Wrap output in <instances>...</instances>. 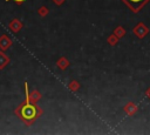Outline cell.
I'll return each instance as SVG.
<instances>
[{
	"label": "cell",
	"mask_w": 150,
	"mask_h": 135,
	"mask_svg": "<svg viewBox=\"0 0 150 135\" xmlns=\"http://www.w3.org/2000/svg\"><path fill=\"white\" fill-rule=\"evenodd\" d=\"M131 11L134 12H138L144 5L145 2H148L149 0H122Z\"/></svg>",
	"instance_id": "cell-2"
},
{
	"label": "cell",
	"mask_w": 150,
	"mask_h": 135,
	"mask_svg": "<svg viewBox=\"0 0 150 135\" xmlns=\"http://www.w3.org/2000/svg\"><path fill=\"white\" fill-rule=\"evenodd\" d=\"M68 88H69L71 92H76V90L80 89V82L76 81V80H73V81L68 85Z\"/></svg>",
	"instance_id": "cell-8"
},
{
	"label": "cell",
	"mask_w": 150,
	"mask_h": 135,
	"mask_svg": "<svg viewBox=\"0 0 150 135\" xmlns=\"http://www.w3.org/2000/svg\"><path fill=\"white\" fill-rule=\"evenodd\" d=\"M40 99H41V94H40V92H38V90H33V92L29 94V101L33 102V103H36Z\"/></svg>",
	"instance_id": "cell-7"
},
{
	"label": "cell",
	"mask_w": 150,
	"mask_h": 135,
	"mask_svg": "<svg viewBox=\"0 0 150 135\" xmlns=\"http://www.w3.org/2000/svg\"><path fill=\"white\" fill-rule=\"evenodd\" d=\"M22 27H23V23H22L19 19H13V20L8 23V28H9L13 33H18Z\"/></svg>",
	"instance_id": "cell-4"
},
{
	"label": "cell",
	"mask_w": 150,
	"mask_h": 135,
	"mask_svg": "<svg viewBox=\"0 0 150 135\" xmlns=\"http://www.w3.org/2000/svg\"><path fill=\"white\" fill-rule=\"evenodd\" d=\"M48 8L46 7V6H41V7H39L38 8V13L41 15V16H46L47 14H48Z\"/></svg>",
	"instance_id": "cell-9"
},
{
	"label": "cell",
	"mask_w": 150,
	"mask_h": 135,
	"mask_svg": "<svg viewBox=\"0 0 150 135\" xmlns=\"http://www.w3.org/2000/svg\"><path fill=\"white\" fill-rule=\"evenodd\" d=\"M6 1H9V0H6ZM13 1H14V2H16V4H19V5H20V4H22V2H25V1H26V0H13Z\"/></svg>",
	"instance_id": "cell-11"
},
{
	"label": "cell",
	"mask_w": 150,
	"mask_h": 135,
	"mask_svg": "<svg viewBox=\"0 0 150 135\" xmlns=\"http://www.w3.org/2000/svg\"><path fill=\"white\" fill-rule=\"evenodd\" d=\"M25 92H26V99L23 102H21L16 108H15V115L25 122L27 126L33 124L41 115H42V109L36 106L35 103L29 101V93H28V83L25 82Z\"/></svg>",
	"instance_id": "cell-1"
},
{
	"label": "cell",
	"mask_w": 150,
	"mask_h": 135,
	"mask_svg": "<svg viewBox=\"0 0 150 135\" xmlns=\"http://www.w3.org/2000/svg\"><path fill=\"white\" fill-rule=\"evenodd\" d=\"M12 39L11 38H8L6 34H4V35H1L0 36V49L1 50H7L11 46H12Z\"/></svg>",
	"instance_id": "cell-3"
},
{
	"label": "cell",
	"mask_w": 150,
	"mask_h": 135,
	"mask_svg": "<svg viewBox=\"0 0 150 135\" xmlns=\"http://www.w3.org/2000/svg\"><path fill=\"white\" fill-rule=\"evenodd\" d=\"M69 65H70V62H69V61H68V59H67V58H64V56L60 58V59L57 60V62H56V66H57L60 69H66Z\"/></svg>",
	"instance_id": "cell-6"
},
{
	"label": "cell",
	"mask_w": 150,
	"mask_h": 135,
	"mask_svg": "<svg viewBox=\"0 0 150 135\" xmlns=\"http://www.w3.org/2000/svg\"><path fill=\"white\" fill-rule=\"evenodd\" d=\"M52 1H53L55 5H57V6H61V5H62V4H63L66 0H52Z\"/></svg>",
	"instance_id": "cell-10"
},
{
	"label": "cell",
	"mask_w": 150,
	"mask_h": 135,
	"mask_svg": "<svg viewBox=\"0 0 150 135\" xmlns=\"http://www.w3.org/2000/svg\"><path fill=\"white\" fill-rule=\"evenodd\" d=\"M9 61H11V59L4 53V50L0 52V70L4 69V68L9 63Z\"/></svg>",
	"instance_id": "cell-5"
}]
</instances>
